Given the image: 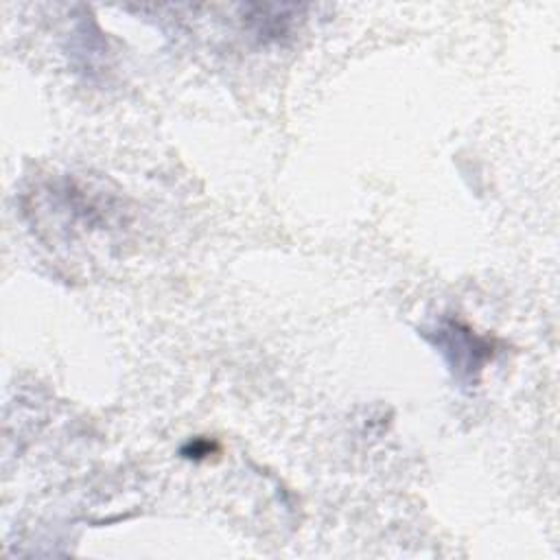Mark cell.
Listing matches in <instances>:
<instances>
[{
	"mask_svg": "<svg viewBox=\"0 0 560 560\" xmlns=\"http://www.w3.org/2000/svg\"><path fill=\"white\" fill-rule=\"evenodd\" d=\"M424 337L440 350L457 381L472 383L492 357V343L475 335L466 324L446 319L438 328L427 330Z\"/></svg>",
	"mask_w": 560,
	"mask_h": 560,
	"instance_id": "obj_1",
	"label": "cell"
}]
</instances>
